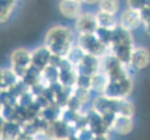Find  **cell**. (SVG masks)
<instances>
[{
  "label": "cell",
  "mask_w": 150,
  "mask_h": 140,
  "mask_svg": "<svg viewBox=\"0 0 150 140\" xmlns=\"http://www.w3.org/2000/svg\"><path fill=\"white\" fill-rule=\"evenodd\" d=\"M35 96L29 90L17 98V105L22 106V107H26L30 105V104H32L33 102H35Z\"/></svg>",
  "instance_id": "d590c367"
},
{
  "label": "cell",
  "mask_w": 150,
  "mask_h": 140,
  "mask_svg": "<svg viewBox=\"0 0 150 140\" xmlns=\"http://www.w3.org/2000/svg\"><path fill=\"white\" fill-rule=\"evenodd\" d=\"M111 45H129L133 46V38L131 31L124 29L117 25L113 29Z\"/></svg>",
  "instance_id": "9a60e30c"
},
{
  "label": "cell",
  "mask_w": 150,
  "mask_h": 140,
  "mask_svg": "<svg viewBox=\"0 0 150 140\" xmlns=\"http://www.w3.org/2000/svg\"><path fill=\"white\" fill-rule=\"evenodd\" d=\"M63 59V57L61 56H58V55H55V54H52L51 53L50 57V61H49V65H51V66H54V67H57L58 68L60 64H61V61Z\"/></svg>",
  "instance_id": "60d3db41"
},
{
  "label": "cell",
  "mask_w": 150,
  "mask_h": 140,
  "mask_svg": "<svg viewBox=\"0 0 150 140\" xmlns=\"http://www.w3.org/2000/svg\"><path fill=\"white\" fill-rule=\"evenodd\" d=\"M116 116H117V114L115 112H108V113H105V114H103V115H102L103 122H105L106 127L109 129V130H111L114 121H115V119H116Z\"/></svg>",
  "instance_id": "f35d334b"
},
{
  "label": "cell",
  "mask_w": 150,
  "mask_h": 140,
  "mask_svg": "<svg viewBox=\"0 0 150 140\" xmlns=\"http://www.w3.org/2000/svg\"><path fill=\"white\" fill-rule=\"evenodd\" d=\"M103 73L107 76L109 80H120L129 77L126 65H123L113 53L105 57Z\"/></svg>",
  "instance_id": "7a4b0ae2"
},
{
  "label": "cell",
  "mask_w": 150,
  "mask_h": 140,
  "mask_svg": "<svg viewBox=\"0 0 150 140\" xmlns=\"http://www.w3.org/2000/svg\"><path fill=\"white\" fill-rule=\"evenodd\" d=\"M84 55H85L84 50L77 45V46H72L65 57L76 66L80 63V61L82 60Z\"/></svg>",
  "instance_id": "f1b7e54d"
},
{
  "label": "cell",
  "mask_w": 150,
  "mask_h": 140,
  "mask_svg": "<svg viewBox=\"0 0 150 140\" xmlns=\"http://www.w3.org/2000/svg\"><path fill=\"white\" fill-rule=\"evenodd\" d=\"M134 105L126 97L117 98V114L128 117H133L134 115Z\"/></svg>",
  "instance_id": "603a6c76"
},
{
  "label": "cell",
  "mask_w": 150,
  "mask_h": 140,
  "mask_svg": "<svg viewBox=\"0 0 150 140\" xmlns=\"http://www.w3.org/2000/svg\"><path fill=\"white\" fill-rule=\"evenodd\" d=\"M0 103L3 106H15L17 105V98L8 89L0 90Z\"/></svg>",
  "instance_id": "f546056e"
},
{
  "label": "cell",
  "mask_w": 150,
  "mask_h": 140,
  "mask_svg": "<svg viewBox=\"0 0 150 140\" xmlns=\"http://www.w3.org/2000/svg\"><path fill=\"white\" fill-rule=\"evenodd\" d=\"M132 81L130 77L120 80H108L103 95L111 98L127 97L132 91Z\"/></svg>",
  "instance_id": "3957f363"
},
{
  "label": "cell",
  "mask_w": 150,
  "mask_h": 140,
  "mask_svg": "<svg viewBox=\"0 0 150 140\" xmlns=\"http://www.w3.org/2000/svg\"><path fill=\"white\" fill-rule=\"evenodd\" d=\"M108 77L105 73L96 72L91 77V92L93 91L97 93H102L105 91V87L108 83Z\"/></svg>",
  "instance_id": "d6986e66"
},
{
  "label": "cell",
  "mask_w": 150,
  "mask_h": 140,
  "mask_svg": "<svg viewBox=\"0 0 150 140\" xmlns=\"http://www.w3.org/2000/svg\"><path fill=\"white\" fill-rule=\"evenodd\" d=\"M58 79H59V70L57 67L48 65L41 71V80L46 85H50L54 83V82H57Z\"/></svg>",
  "instance_id": "cb8c5ba5"
},
{
  "label": "cell",
  "mask_w": 150,
  "mask_h": 140,
  "mask_svg": "<svg viewBox=\"0 0 150 140\" xmlns=\"http://www.w3.org/2000/svg\"><path fill=\"white\" fill-rule=\"evenodd\" d=\"M10 64L11 69L21 79L31 65V51L23 48L16 49L10 54Z\"/></svg>",
  "instance_id": "5b68a950"
},
{
  "label": "cell",
  "mask_w": 150,
  "mask_h": 140,
  "mask_svg": "<svg viewBox=\"0 0 150 140\" xmlns=\"http://www.w3.org/2000/svg\"><path fill=\"white\" fill-rule=\"evenodd\" d=\"M73 93L79 98V101L85 105V104L90 100L91 97V91H87V90H82L79 89V88H76V86H74L73 88Z\"/></svg>",
  "instance_id": "8d00e7d4"
},
{
  "label": "cell",
  "mask_w": 150,
  "mask_h": 140,
  "mask_svg": "<svg viewBox=\"0 0 150 140\" xmlns=\"http://www.w3.org/2000/svg\"><path fill=\"white\" fill-rule=\"evenodd\" d=\"M21 80H22L24 83L30 88V87H32L40 82L41 71L31 65L27 68V70L24 72V74L23 75L22 77H21Z\"/></svg>",
  "instance_id": "7402d4cb"
},
{
  "label": "cell",
  "mask_w": 150,
  "mask_h": 140,
  "mask_svg": "<svg viewBox=\"0 0 150 140\" xmlns=\"http://www.w3.org/2000/svg\"><path fill=\"white\" fill-rule=\"evenodd\" d=\"M16 0H0V23H6L11 15Z\"/></svg>",
  "instance_id": "d4e9b609"
},
{
  "label": "cell",
  "mask_w": 150,
  "mask_h": 140,
  "mask_svg": "<svg viewBox=\"0 0 150 140\" xmlns=\"http://www.w3.org/2000/svg\"><path fill=\"white\" fill-rule=\"evenodd\" d=\"M140 11V16L142 20V23L146 26H149V17H150V8L146 7L139 10Z\"/></svg>",
  "instance_id": "ab89813d"
},
{
  "label": "cell",
  "mask_w": 150,
  "mask_h": 140,
  "mask_svg": "<svg viewBox=\"0 0 150 140\" xmlns=\"http://www.w3.org/2000/svg\"><path fill=\"white\" fill-rule=\"evenodd\" d=\"M2 107H3V105L0 103V112H1V110H2Z\"/></svg>",
  "instance_id": "f6af8a7d"
},
{
  "label": "cell",
  "mask_w": 150,
  "mask_h": 140,
  "mask_svg": "<svg viewBox=\"0 0 150 140\" xmlns=\"http://www.w3.org/2000/svg\"><path fill=\"white\" fill-rule=\"evenodd\" d=\"M76 139H79V140H92L95 139L94 134L92 133V131L89 127H84L76 130Z\"/></svg>",
  "instance_id": "836d02e7"
},
{
  "label": "cell",
  "mask_w": 150,
  "mask_h": 140,
  "mask_svg": "<svg viewBox=\"0 0 150 140\" xmlns=\"http://www.w3.org/2000/svg\"><path fill=\"white\" fill-rule=\"evenodd\" d=\"M4 122H5V120L3 119V117L1 116V114H0V134H1V131H2V127H3Z\"/></svg>",
  "instance_id": "7bdbcfd3"
},
{
  "label": "cell",
  "mask_w": 150,
  "mask_h": 140,
  "mask_svg": "<svg viewBox=\"0 0 150 140\" xmlns=\"http://www.w3.org/2000/svg\"><path fill=\"white\" fill-rule=\"evenodd\" d=\"M76 20V28L79 34H93L98 27L95 15L92 13H80Z\"/></svg>",
  "instance_id": "8fae6325"
},
{
  "label": "cell",
  "mask_w": 150,
  "mask_h": 140,
  "mask_svg": "<svg viewBox=\"0 0 150 140\" xmlns=\"http://www.w3.org/2000/svg\"><path fill=\"white\" fill-rule=\"evenodd\" d=\"M51 53L46 46H41L31 53V65L42 71L49 65Z\"/></svg>",
  "instance_id": "7c38bea8"
},
{
  "label": "cell",
  "mask_w": 150,
  "mask_h": 140,
  "mask_svg": "<svg viewBox=\"0 0 150 140\" xmlns=\"http://www.w3.org/2000/svg\"><path fill=\"white\" fill-rule=\"evenodd\" d=\"M150 62L149 51L144 47L132 49L129 65L134 70H144L148 67Z\"/></svg>",
  "instance_id": "ba28073f"
},
{
  "label": "cell",
  "mask_w": 150,
  "mask_h": 140,
  "mask_svg": "<svg viewBox=\"0 0 150 140\" xmlns=\"http://www.w3.org/2000/svg\"><path fill=\"white\" fill-rule=\"evenodd\" d=\"M59 70V79L58 81L65 87H74L76 80V67L70 69H58Z\"/></svg>",
  "instance_id": "44dd1931"
},
{
  "label": "cell",
  "mask_w": 150,
  "mask_h": 140,
  "mask_svg": "<svg viewBox=\"0 0 150 140\" xmlns=\"http://www.w3.org/2000/svg\"><path fill=\"white\" fill-rule=\"evenodd\" d=\"M81 2H84L86 4H90V5H92V4H95V3H98L99 0H80Z\"/></svg>",
  "instance_id": "b9f144b4"
},
{
  "label": "cell",
  "mask_w": 150,
  "mask_h": 140,
  "mask_svg": "<svg viewBox=\"0 0 150 140\" xmlns=\"http://www.w3.org/2000/svg\"><path fill=\"white\" fill-rule=\"evenodd\" d=\"M20 80V77L16 75V73L11 68H5L2 69V84L3 89H8L10 86Z\"/></svg>",
  "instance_id": "4316f807"
},
{
  "label": "cell",
  "mask_w": 150,
  "mask_h": 140,
  "mask_svg": "<svg viewBox=\"0 0 150 140\" xmlns=\"http://www.w3.org/2000/svg\"><path fill=\"white\" fill-rule=\"evenodd\" d=\"M61 112H62V107L57 106L56 104H50V106L46 107L40 110L39 116L41 118H43L47 122L51 123L55 122L56 120H58V119H60Z\"/></svg>",
  "instance_id": "ffe728a7"
},
{
  "label": "cell",
  "mask_w": 150,
  "mask_h": 140,
  "mask_svg": "<svg viewBox=\"0 0 150 140\" xmlns=\"http://www.w3.org/2000/svg\"><path fill=\"white\" fill-rule=\"evenodd\" d=\"M101 62L99 57L85 53L83 58L80 61V63L76 65V73L79 75H85L91 77L96 72L100 70Z\"/></svg>",
  "instance_id": "52a82bcc"
},
{
  "label": "cell",
  "mask_w": 150,
  "mask_h": 140,
  "mask_svg": "<svg viewBox=\"0 0 150 140\" xmlns=\"http://www.w3.org/2000/svg\"><path fill=\"white\" fill-rule=\"evenodd\" d=\"M95 36L98 38L103 44L106 47H110L112 44V36H113V29H108L105 27L98 26L96 31L94 32Z\"/></svg>",
  "instance_id": "83f0119b"
},
{
  "label": "cell",
  "mask_w": 150,
  "mask_h": 140,
  "mask_svg": "<svg viewBox=\"0 0 150 140\" xmlns=\"http://www.w3.org/2000/svg\"><path fill=\"white\" fill-rule=\"evenodd\" d=\"M95 18L98 26L100 27L114 29L118 25L116 16L111 13H107L105 11H102V10H99L95 15Z\"/></svg>",
  "instance_id": "ac0fdd59"
},
{
  "label": "cell",
  "mask_w": 150,
  "mask_h": 140,
  "mask_svg": "<svg viewBox=\"0 0 150 140\" xmlns=\"http://www.w3.org/2000/svg\"><path fill=\"white\" fill-rule=\"evenodd\" d=\"M79 46L85 53L97 57L102 56L105 53L107 47L98 39L95 34H80L79 38Z\"/></svg>",
  "instance_id": "277c9868"
},
{
  "label": "cell",
  "mask_w": 150,
  "mask_h": 140,
  "mask_svg": "<svg viewBox=\"0 0 150 140\" xmlns=\"http://www.w3.org/2000/svg\"><path fill=\"white\" fill-rule=\"evenodd\" d=\"M84 105L82 104L79 99L77 98L74 93L73 92H72V95L69 96L68 100H67V103H66V107L70 108V109L72 110H75V111H77V112H80V109L81 107H83Z\"/></svg>",
  "instance_id": "e575fe53"
},
{
  "label": "cell",
  "mask_w": 150,
  "mask_h": 140,
  "mask_svg": "<svg viewBox=\"0 0 150 140\" xmlns=\"http://www.w3.org/2000/svg\"><path fill=\"white\" fill-rule=\"evenodd\" d=\"M61 14L67 19H76L81 13L80 0H62L59 4Z\"/></svg>",
  "instance_id": "4fadbf2b"
},
{
  "label": "cell",
  "mask_w": 150,
  "mask_h": 140,
  "mask_svg": "<svg viewBox=\"0 0 150 140\" xmlns=\"http://www.w3.org/2000/svg\"><path fill=\"white\" fill-rule=\"evenodd\" d=\"M142 24V20L140 16V11L137 9H130L123 11L120 19V26L123 27L128 31L132 32L136 30Z\"/></svg>",
  "instance_id": "9c48e42d"
},
{
  "label": "cell",
  "mask_w": 150,
  "mask_h": 140,
  "mask_svg": "<svg viewBox=\"0 0 150 140\" xmlns=\"http://www.w3.org/2000/svg\"><path fill=\"white\" fill-rule=\"evenodd\" d=\"M0 114L5 121H16V105L3 106Z\"/></svg>",
  "instance_id": "1f68e13d"
},
{
  "label": "cell",
  "mask_w": 150,
  "mask_h": 140,
  "mask_svg": "<svg viewBox=\"0 0 150 140\" xmlns=\"http://www.w3.org/2000/svg\"><path fill=\"white\" fill-rule=\"evenodd\" d=\"M117 98H111L102 93L94 98L92 102V109L101 115L108 112H115L117 114Z\"/></svg>",
  "instance_id": "30bf717a"
},
{
  "label": "cell",
  "mask_w": 150,
  "mask_h": 140,
  "mask_svg": "<svg viewBox=\"0 0 150 140\" xmlns=\"http://www.w3.org/2000/svg\"><path fill=\"white\" fill-rule=\"evenodd\" d=\"M112 53L120 60L123 65H128L130 63L133 46L129 45H111Z\"/></svg>",
  "instance_id": "e0dca14e"
},
{
  "label": "cell",
  "mask_w": 150,
  "mask_h": 140,
  "mask_svg": "<svg viewBox=\"0 0 150 140\" xmlns=\"http://www.w3.org/2000/svg\"><path fill=\"white\" fill-rule=\"evenodd\" d=\"M99 8L100 10L107 13H111L116 15V13L120 9V0H99Z\"/></svg>",
  "instance_id": "484cf974"
},
{
  "label": "cell",
  "mask_w": 150,
  "mask_h": 140,
  "mask_svg": "<svg viewBox=\"0 0 150 140\" xmlns=\"http://www.w3.org/2000/svg\"><path fill=\"white\" fill-rule=\"evenodd\" d=\"M75 86L82 90L91 91V77L77 74Z\"/></svg>",
  "instance_id": "d6a6232c"
},
{
  "label": "cell",
  "mask_w": 150,
  "mask_h": 140,
  "mask_svg": "<svg viewBox=\"0 0 150 140\" xmlns=\"http://www.w3.org/2000/svg\"><path fill=\"white\" fill-rule=\"evenodd\" d=\"M3 89V84H2V69H0V90Z\"/></svg>",
  "instance_id": "ee69618b"
},
{
  "label": "cell",
  "mask_w": 150,
  "mask_h": 140,
  "mask_svg": "<svg viewBox=\"0 0 150 140\" xmlns=\"http://www.w3.org/2000/svg\"><path fill=\"white\" fill-rule=\"evenodd\" d=\"M85 116L87 120V126L94 134L95 139H105L107 136V133L110 130L103 122L101 114L91 108L85 114Z\"/></svg>",
  "instance_id": "8992f818"
},
{
  "label": "cell",
  "mask_w": 150,
  "mask_h": 140,
  "mask_svg": "<svg viewBox=\"0 0 150 140\" xmlns=\"http://www.w3.org/2000/svg\"><path fill=\"white\" fill-rule=\"evenodd\" d=\"M45 46L52 54L65 57L73 46V34L65 26H54L46 34Z\"/></svg>",
  "instance_id": "6da1fadb"
},
{
  "label": "cell",
  "mask_w": 150,
  "mask_h": 140,
  "mask_svg": "<svg viewBox=\"0 0 150 140\" xmlns=\"http://www.w3.org/2000/svg\"><path fill=\"white\" fill-rule=\"evenodd\" d=\"M22 132V125L17 121H5L0 138L2 139H17Z\"/></svg>",
  "instance_id": "2e32d148"
},
{
  "label": "cell",
  "mask_w": 150,
  "mask_h": 140,
  "mask_svg": "<svg viewBox=\"0 0 150 140\" xmlns=\"http://www.w3.org/2000/svg\"><path fill=\"white\" fill-rule=\"evenodd\" d=\"M8 90L12 93V95L18 98L20 95H22L23 93L26 92L27 91L30 90V88L24 83V82L22 80H19L16 83H14L12 86H10L9 88H8Z\"/></svg>",
  "instance_id": "4dcf8cb0"
},
{
  "label": "cell",
  "mask_w": 150,
  "mask_h": 140,
  "mask_svg": "<svg viewBox=\"0 0 150 140\" xmlns=\"http://www.w3.org/2000/svg\"><path fill=\"white\" fill-rule=\"evenodd\" d=\"M130 9L140 10L146 7H149V0H128Z\"/></svg>",
  "instance_id": "74e56055"
},
{
  "label": "cell",
  "mask_w": 150,
  "mask_h": 140,
  "mask_svg": "<svg viewBox=\"0 0 150 140\" xmlns=\"http://www.w3.org/2000/svg\"><path fill=\"white\" fill-rule=\"evenodd\" d=\"M133 126L134 125L132 122V117L117 114L111 130L115 131L120 136H127V134L132 133V131L133 130Z\"/></svg>",
  "instance_id": "5bb4252c"
}]
</instances>
